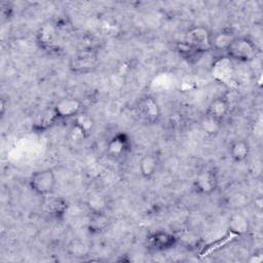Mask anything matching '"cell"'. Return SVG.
Returning a JSON list of instances; mask_svg holds the SVG:
<instances>
[{
    "label": "cell",
    "mask_w": 263,
    "mask_h": 263,
    "mask_svg": "<svg viewBox=\"0 0 263 263\" xmlns=\"http://www.w3.org/2000/svg\"><path fill=\"white\" fill-rule=\"evenodd\" d=\"M31 190L43 197L53 194L57 186V178L51 168H42L34 172L29 179Z\"/></svg>",
    "instance_id": "obj_1"
},
{
    "label": "cell",
    "mask_w": 263,
    "mask_h": 263,
    "mask_svg": "<svg viewBox=\"0 0 263 263\" xmlns=\"http://www.w3.org/2000/svg\"><path fill=\"white\" fill-rule=\"evenodd\" d=\"M99 58L97 52L91 48H84L75 52L70 61L69 68L74 73L84 74L91 72L98 66Z\"/></svg>",
    "instance_id": "obj_2"
},
{
    "label": "cell",
    "mask_w": 263,
    "mask_h": 263,
    "mask_svg": "<svg viewBox=\"0 0 263 263\" xmlns=\"http://www.w3.org/2000/svg\"><path fill=\"white\" fill-rule=\"evenodd\" d=\"M226 52L229 58L238 62H250L256 57L257 48L252 40L246 37H235L230 43Z\"/></svg>",
    "instance_id": "obj_3"
},
{
    "label": "cell",
    "mask_w": 263,
    "mask_h": 263,
    "mask_svg": "<svg viewBox=\"0 0 263 263\" xmlns=\"http://www.w3.org/2000/svg\"><path fill=\"white\" fill-rule=\"evenodd\" d=\"M184 41H186L202 53L206 50L212 49V34L205 27L202 26L191 27L186 32Z\"/></svg>",
    "instance_id": "obj_4"
},
{
    "label": "cell",
    "mask_w": 263,
    "mask_h": 263,
    "mask_svg": "<svg viewBox=\"0 0 263 263\" xmlns=\"http://www.w3.org/2000/svg\"><path fill=\"white\" fill-rule=\"evenodd\" d=\"M193 186L197 193L201 195H211L218 187L216 173L212 170H203L199 172L193 181Z\"/></svg>",
    "instance_id": "obj_5"
},
{
    "label": "cell",
    "mask_w": 263,
    "mask_h": 263,
    "mask_svg": "<svg viewBox=\"0 0 263 263\" xmlns=\"http://www.w3.org/2000/svg\"><path fill=\"white\" fill-rule=\"evenodd\" d=\"M138 111L140 117L147 123L156 122L160 116L159 106L151 97H146L140 101Z\"/></svg>",
    "instance_id": "obj_6"
},
{
    "label": "cell",
    "mask_w": 263,
    "mask_h": 263,
    "mask_svg": "<svg viewBox=\"0 0 263 263\" xmlns=\"http://www.w3.org/2000/svg\"><path fill=\"white\" fill-rule=\"evenodd\" d=\"M59 118H74L81 111V102L74 98H65L60 100L53 107Z\"/></svg>",
    "instance_id": "obj_7"
},
{
    "label": "cell",
    "mask_w": 263,
    "mask_h": 263,
    "mask_svg": "<svg viewBox=\"0 0 263 263\" xmlns=\"http://www.w3.org/2000/svg\"><path fill=\"white\" fill-rule=\"evenodd\" d=\"M177 242V237L167 231L158 230L148 237L149 246L156 251H165L172 249Z\"/></svg>",
    "instance_id": "obj_8"
},
{
    "label": "cell",
    "mask_w": 263,
    "mask_h": 263,
    "mask_svg": "<svg viewBox=\"0 0 263 263\" xmlns=\"http://www.w3.org/2000/svg\"><path fill=\"white\" fill-rule=\"evenodd\" d=\"M129 149V140L124 134H116L107 144V153L113 158H120Z\"/></svg>",
    "instance_id": "obj_9"
},
{
    "label": "cell",
    "mask_w": 263,
    "mask_h": 263,
    "mask_svg": "<svg viewBox=\"0 0 263 263\" xmlns=\"http://www.w3.org/2000/svg\"><path fill=\"white\" fill-rule=\"evenodd\" d=\"M228 112H229L228 101L223 97H219L214 99L209 104L205 111V115L222 122L223 119L227 116Z\"/></svg>",
    "instance_id": "obj_10"
},
{
    "label": "cell",
    "mask_w": 263,
    "mask_h": 263,
    "mask_svg": "<svg viewBox=\"0 0 263 263\" xmlns=\"http://www.w3.org/2000/svg\"><path fill=\"white\" fill-rule=\"evenodd\" d=\"M45 203H44V209L47 214H49L51 217L54 218H62L67 210H68V201L61 197H52V195L45 197Z\"/></svg>",
    "instance_id": "obj_11"
},
{
    "label": "cell",
    "mask_w": 263,
    "mask_h": 263,
    "mask_svg": "<svg viewBox=\"0 0 263 263\" xmlns=\"http://www.w3.org/2000/svg\"><path fill=\"white\" fill-rule=\"evenodd\" d=\"M158 159L154 154H145L139 160V173L144 179H151L158 170Z\"/></svg>",
    "instance_id": "obj_12"
},
{
    "label": "cell",
    "mask_w": 263,
    "mask_h": 263,
    "mask_svg": "<svg viewBox=\"0 0 263 263\" xmlns=\"http://www.w3.org/2000/svg\"><path fill=\"white\" fill-rule=\"evenodd\" d=\"M57 39V27L50 23L43 25L38 33H37V40L40 46L44 49L50 48Z\"/></svg>",
    "instance_id": "obj_13"
},
{
    "label": "cell",
    "mask_w": 263,
    "mask_h": 263,
    "mask_svg": "<svg viewBox=\"0 0 263 263\" xmlns=\"http://www.w3.org/2000/svg\"><path fill=\"white\" fill-rule=\"evenodd\" d=\"M110 224V219L106 212L103 213H92L89 216L87 222V229L90 233L99 234L104 232Z\"/></svg>",
    "instance_id": "obj_14"
},
{
    "label": "cell",
    "mask_w": 263,
    "mask_h": 263,
    "mask_svg": "<svg viewBox=\"0 0 263 263\" xmlns=\"http://www.w3.org/2000/svg\"><path fill=\"white\" fill-rule=\"evenodd\" d=\"M250 145L245 140H235L229 146V155L235 162L245 161L250 155Z\"/></svg>",
    "instance_id": "obj_15"
},
{
    "label": "cell",
    "mask_w": 263,
    "mask_h": 263,
    "mask_svg": "<svg viewBox=\"0 0 263 263\" xmlns=\"http://www.w3.org/2000/svg\"><path fill=\"white\" fill-rule=\"evenodd\" d=\"M93 125V119L87 113L80 112L74 117V128L82 138L87 137L91 133Z\"/></svg>",
    "instance_id": "obj_16"
},
{
    "label": "cell",
    "mask_w": 263,
    "mask_h": 263,
    "mask_svg": "<svg viewBox=\"0 0 263 263\" xmlns=\"http://www.w3.org/2000/svg\"><path fill=\"white\" fill-rule=\"evenodd\" d=\"M250 224L247 217L241 214H233L228 220V229L230 233L236 235L246 234L249 231Z\"/></svg>",
    "instance_id": "obj_17"
},
{
    "label": "cell",
    "mask_w": 263,
    "mask_h": 263,
    "mask_svg": "<svg viewBox=\"0 0 263 263\" xmlns=\"http://www.w3.org/2000/svg\"><path fill=\"white\" fill-rule=\"evenodd\" d=\"M236 36L230 31H221L215 35H212V48L218 50H225Z\"/></svg>",
    "instance_id": "obj_18"
},
{
    "label": "cell",
    "mask_w": 263,
    "mask_h": 263,
    "mask_svg": "<svg viewBox=\"0 0 263 263\" xmlns=\"http://www.w3.org/2000/svg\"><path fill=\"white\" fill-rule=\"evenodd\" d=\"M86 205H87L90 214L103 213V212H106L107 201L103 195H101L99 193H92L88 196V198L86 200Z\"/></svg>",
    "instance_id": "obj_19"
},
{
    "label": "cell",
    "mask_w": 263,
    "mask_h": 263,
    "mask_svg": "<svg viewBox=\"0 0 263 263\" xmlns=\"http://www.w3.org/2000/svg\"><path fill=\"white\" fill-rule=\"evenodd\" d=\"M176 49H177L178 53L183 59L187 60L188 62H190L192 60H196V58H198V57H200L202 54L201 51H199L198 49H196L195 47H193L192 45H190L189 43H187L184 40L177 44Z\"/></svg>",
    "instance_id": "obj_20"
},
{
    "label": "cell",
    "mask_w": 263,
    "mask_h": 263,
    "mask_svg": "<svg viewBox=\"0 0 263 263\" xmlns=\"http://www.w3.org/2000/svg\"><path fill=\"white\" fill-rule=\"evenodd\" d=\"M221 126H222L221 121L216 120L206 115H204V117L200 122V127L202 132L208 136H216L220 132Z\"/></svg>",
    "instance_id": "obj_21"
}]
</instances>
